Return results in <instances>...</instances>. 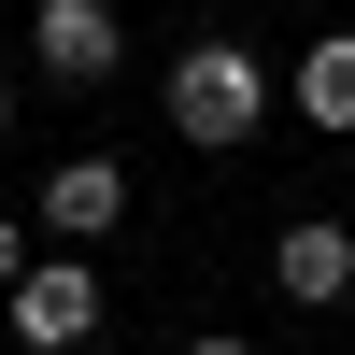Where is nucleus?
<instances>
[{"mask_svg":"<svg viewBox=\"0 0 355 355\" xmlns=\"http://www.w3.org/2000/svg\"><path fill=\"white\" fill-rule=\"evenodd\" d=\"M15 270H28V227H0V284H15Z\"/></svg>","mask_w":355,"mask_h":355,"instance_id":"7","label":"nucleus"},{"mask_svg":"<svg viewBox=\"0 0 355 355\" xmlns=\"http://www.w3.org/2000/svg\"><path fill=\"white\" fill-rule=\"evenodd\" d=\"M185 355H256V341H227V327H214V341H185Z\"/></svg>","mask_w":355,"mask_h":355,"instance_id":"8","label":"nucleus"},{"mask_svg":"<svg viewBox=\"0 0 355 355\" xmlns=\"http://www.w3.org/2000/svg\"><path fill=\"white\" fill-rule=\"evenodd\" d=\"M270 299H299V313H341V299H355V227L299 214V227L270 242Z\"/></svg>","mask_w":355,"mask_h":355,"instance_id":"3","label":"nucleus"},{"mask_svg":"<svg viewBox=\"0 0 355 355\" xmlns=\"http://www.w3.org/2000/svg\"><path fill=\"white\" fill-rule=\"evenodd\" d=\"M114 214H128V171H114V157H57L43 171V227H57V242H100Z\"/></svg>","mask_w":355,"mask_h":355,"instance_id":"5","label":"nucleus"},{"mask_svg":"<svg viewBox=\"0 0 355 355\" xmlns=\"http://www.w3.org/2000/svg\"><path fill=\"white\" fill-rule=\"evenodd\" d=\"M299 114L313 128H355V28H327V43L299 57Z\"/></svg>","mask_w":355,"mask_h":355,"instance_id":"6","label":"nucleus"},{"mask_svg":"<svg viewBox=\"0 0 355 355\" xmlns=\"http://www.w3.org/2000/svg\"><path fill=\"white\" fill-rule=\"evenodd\" d=\"M256 114H270V57H242V43H185L171 57V128H185L199 157L256 142Z\"/></svg>","mask_w":355,"mask_h":355,"instance_id":"1","label":"nucleus"},{"mask_svg":"<svg viewBox=\"0 0 355 355\" xmlns=\"http://www.w3.org/2000/svg\"><path fill=\"white\" fill-rule=\"evenodd\" d=\"M114 57H128L114 0H43V85H114Z\"/></svg>","mask_w":355,"mask_h":355,"instance_id":"4","label":"nucleus"},{"mask_svg":"<svg viewBox=\"0 0 355 355\" xmlns=\"http://www.w3.org/2000/svg\"><path fill=\"white\" fill-rule=\"evenodd\" d=\"M341 199H355V171H341Z\"/></svg>","mask_w":355,"mask_h":355,"instance_id":"10","label":"nucleus"},{"mask_svg":"<svg viewBox=\"0 0 355 355\" xmlns=\"http://www.w3.org/2000/svg\"><path fill=\"white\" fill-rule=\"evenodd\" d=\"M0 313H15L28 355H85L100 341V270H85V256H28V270L0 284Z\"/></svg>","mask_w":355,"mask_h":355,"instance_id":"2","label":"nucleus"},{"mask_svg":"<svg viewBox=\"0 0 355 355\" xmlns=\"http://www.w3.org/2000/svg\"><path fill=\"white\" fill-rule=\"evenodd\" d=\"M0 128H15V85H0Z\"/></svg>","mask_w":355,"mask_h":355,"instance_id":"9","label":"nucleus"}]
</instances>
